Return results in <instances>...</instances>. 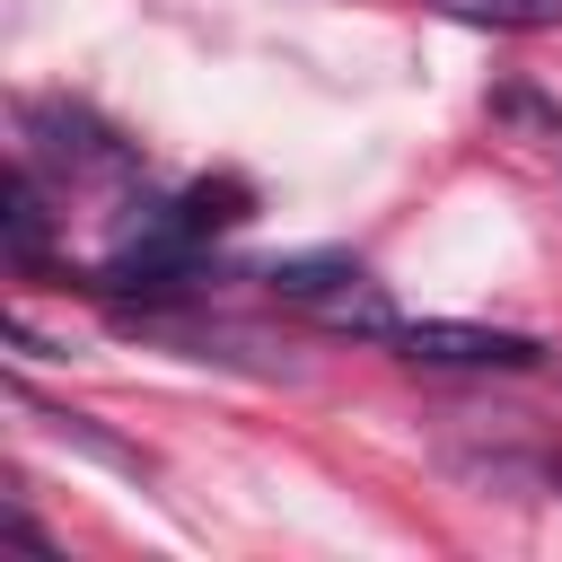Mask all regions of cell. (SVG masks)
<instances>
[{
	"label": "cell",
	"instance_id": "1",
	"mask_svg": "<svg viewBox=\"0 0 562 562\" xmlns=\"http://www.w3.org/2000/svg\"><path fill=\"white\" fill-rule=\"evenodd\" d=\"M386 342L422 369H536L544 342L536 334H509V325H457V316H395Z\"/></svg>",
	"mask_w": 562,
	"mask_h": 562
},
{
	"label": "cell",
	"instance_id": "2",
	"mask_svg": "<svg viewBox=\"0 0 562 562\" xmlns=\"http://www.w3.org/2000/svg\"><path fill=\"white\" fill-rule=\"evenodd\" d=\"M263 290L272 299H290V307H316L325 325H369V334H386L395 316L378 307V290H369V272L351 263V255H281L272 272H263Z\"/></svg>",
	"mask_w": 562,
	"mask_h": 562
},
{
	"label": "cell",
	"instance_id": "3",
	"mask_svg": "<svg viewBox=\"0 0 562 562\" xmlns=\"http://www.w3.org/2000/svg\"><path fill=\"white\" fill-rule=\"evenodd\" d=\"M0 246H9V263H18V272H35V263H44V246H53V202H44V167H35V158H18V167H9Z\"/></svg>",
	"mask_w": 562,
	"mask_h": 562
},
{
	"label": "cell",
	"instance_id": "4",
	"mask_svg": "<svg viewBox=\"0 0 562 562\" xmlns=\"http://www.w3.org/2000/svg\"><path fill=\"white\" fill-rule=\"evenodd\" d=\"M439 18H465V26H492V35H536V26H562V0H430Z\"/></svg>",
	"mask_w": 562,
	"mask_h": 562
}]
</instances>
